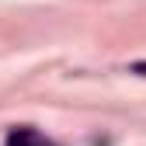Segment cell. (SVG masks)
I'll return each instance as SVG.
<instances>
[{
    "mask_svg": "<svg viewBox=\"0 0 146 146\" xmlns=\"http://www.w3.org/2000/svg\"><path fill=\"white\" fill-rule=\"evenodd\" d=\"M7 146H52V143H45L35 129H14L7 136Z\"/></svg>",
    "mask_w": 146,
    "mask_h": 146,
    "instance_id": "cell-1",
    "label": "cell"
},
{
    "mask_svg": "<svg viewBox=\"0 0 146 146\" xmlns=\"http://www.w3.org/2000/svg\"><path fill=\"white\" fill-rule=\"evenodd\" d=\"M132 73H139V77H146V59H139V63H132Z\"/></svg>",
    "mask_w": 146,
    "mask_h": 146,
    "instance_id": "cell-2",
    "label": "cell"
}]
</instances>
